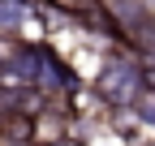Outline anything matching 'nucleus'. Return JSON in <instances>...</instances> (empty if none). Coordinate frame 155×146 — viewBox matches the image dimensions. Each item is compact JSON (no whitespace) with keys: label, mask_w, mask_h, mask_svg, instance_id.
Listing matches in <instances>:
<instances>
[{"label":"nucleus","mask_w":155,"mask_h":146,"mask_svg":"<svg viewBox=\"0 0 155 146\" xmlns=\"http://www.w3.org/2000/svg\"><path fill=\"white\" fill-rule=\"evenodd\" d=\"M26 5H30V0H26Z\"/></svg>","instance_id":"39448f33"},{"label":"nucleus","mask_w":155,"mask_h":146,"mask_svg":"<svg viewBox=\"0 0 155 146\" xmlns=\"http://www.w3.org/2000/svg\"><path fill=\"white\" fill-rule=\"evenodd\" d=\"M95 99H99L108 112H129L134 103H138V95L147 90V78H142V60L134 56V52H112V56L99 65V73H95Z\"/></svg>","instance_id":"f257e3e1"},{"label":"nucleus","mask_w":155,"mask_h":146,"mask_svg":"<svg viewBox=\"0 0 155 146\" xmlns=\"http://www.w3.org/2000/svg\"><path fill=\"white\" fill-rule=\"evenodd\" d=\"M30 17H35V5H26V0H0V43H17Z\"/></svg>","instance_id":"f03ea898"},{"label":"nucleus","mask_w":155,"mask_h":146,"mask_svg":"<svg viewBox=\"0 0 155 146\" xmlns=\"http://www.w3.org/2000/svg\"><path fill=\"white\" fill-rule=\"evenodd\" d=\"M39 146H86L78 133H61V138H48V142H39Z\"/></svg>","instance_id":"20e7f679"},{"label":"nucleus","mask_w":155,"mask_h":146,"mask_svg":"<svg viewBox=\"0 0 155 146\" xmlns=\"http://www.w3.org/2000/svg\"><path fill=\"white\" fill-rule=\"evenodd\" d=\"M0 146H39V125L30 116H0Z\"/></svg>","instance_id":"7ed1b4c3"}]
</instances>
